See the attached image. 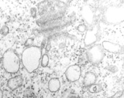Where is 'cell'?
Segmentation results:
<instances>
[{
  "label": "cell",
  "instance_id": "3957f363",
  "mask_svg": "<svg viewBox=\"0 0 124 98\" xmlns=\"http://www.w3.org/2000/svg\"><path fill=\"white\" fill-rule=\"evenodd\" d=\"M76 20V15L75 14H71L69 16H65L64 18L53 22L47 24L40 27L39 29L36 30L35 34H43L46 37L52 34L60 32L62 29L70 26L75 22Z\"/></svg>",
  "mask_w": 124,
  "mask_h": 98
},
{
  "label": "cell",
  "instance_id": "7c38bea8",
  "mask_svg": "<svg viewBox=\"0 0 124 98\" xmlns=\"http://www.w3.org/2000/svg\"><path fill=\"white\" fill-rule=\"evenodd\" d=\"M97 80L96 75L92 72H87L85 74L83 79V84L86 86H89L95 84Z\"/></svg>",
  "mask_w": 124,
  "mask_h": 98
},
{
  "label": "cell",
  "instance_id": "5b68a950",
  "mask_svg": "<svg viewBox=\"0 0 124 98\" xmlns=\"http://www.w3.org/2000/svg\"><path fill=\"white\" fill-rule=\"evenodd\" d=\"M102 20L108 24H118L124 21L123 5H111L107 7L103 13Z\"/></svg>",
  "mask_w": 124,
  "mask_h": 98
},
{
  "label": "cell",
  "instance_id": "7a4b0ae2",
  "mask_svg": "<svg viewBox=\"0 0 124 98\" xmlns=\"http://www.w3.org/2000/svg\"><path fill=\"white\" fill-rule=\"evenodd\" d=\"M83 15L85 22L88 24L84 39V44L86 47H89L99 41L100 38L99 17L96 15V11L91 9L89 7H86L83 9Z\"/></svg>",
  "mask_w": 124,
  "mask_h": 98
},
{
  "label": "cell",
  "instance_id": "4fadbf2b",
  "mask_svg": "<svg viewBox=\"0 0 124 98\" xmlns=\"http://www.w3.org/2000/svg\"><path fill=\"white\" fill-rule=\"evenodd\" d=\"M61 83L60 80L57 78H53L48 82V89L51 92L58 91L60 88Z\"/></svg>",
  "mask_w": 124,
  "mask_h": 98
},
{
  "label": "cell",
  "instance_id": "8fae6325",
  "mask_svg": "<svg viewBox=\"0 0 124 98\" xmlns=\"http://www.w3.org/2000/svg\"><path fill=\"white\" fill-rule=\"evenodd\" d=\"M23 83V78L21 75H17L9 80L8 86L11 90H15L20 87Z\"/></svg>",
  "mask_w": 124,
  "mask_h": 98
},
{
  "label": "cell",
  "instance_id": "ac0fdd59",
  "mask_svg": "<svg viewBox=\"0 0 124 98\" xmlns=\"http://www.w3.org/2000/svg\"><path fill=\"white\" fill-rule=\"evenodd\" d=\"M86 28H87V26H86V24H81L78 26L77 29L80 32H84L86 31Z\"/></svg>",
  "mask_w": 124,
  "mask_h": 98
},
{
  "label": "cell",
  "instance_id": "d6986e66",
  "mask_svg": "<svg viewBox=\"0 0 124 98\" xmlns=\"http://www.w3.org/2000/svg\"><path fill=\"white\" fill-rule=\"evenodd\" d=\"M37 12V10L36 8H32L31 9H30V14H31V16H32L33 18H36Z\"/></svg>",
  "mask_w": 124,
  "mask_h": 98
},
{
  "label": "cell",
  "instance_id": "2e32d148",
  "mask_svg": "<svg viewBox=\"0 0 124 98\" xmlns=\"http://www.w3.org/2000/svg\"><path fill=\"white\" fill-rule=\"evenodd\" d=\"M0 33L3 36H6L9 33V28L7 26L4 25L0 29Z\"/></svg>",
  "mask_w": 124,
  "mask_h": 98
},
{
  "label": "cell",
  "instance_id": "5bb4252c",
  "mask_svg": "<svg viewBox=\"0 0 124 98\" xmlns=\"http://www.w3.org/2000/svg\"><path fill=\"white\" fill-rule=\"evenodd\" d=\"M101 90V86L100 84L93 85L89 86V90L92 93H97L100 92Z\"/></svg>",
  "mask_w": 124,
  "mask_h": 98
},
{
  "label": "cell",
  "instance_id": "30bf717a",
  "mask_svg": "<svg viewBox=\"0 0 124 98\" xmlns=\"http://www.w3.org/2000/svg\"><path fill=\"white\" fill-rule=\"evenodd\" d=\"M102 47L103 49L106 50L108 52L113 54H122L124 53L123 46L117 43L110 42L108 41H104L102 43Z\"/></svg>",
  "mask_w": 124,
  "mask_h": 98
},
{
  "label": "cell",
  "instance_id": "9c48e42d",
  "mask_svg": "<svg viewBox=\"0 0 124 98\" xmlns=\"http://www.w3.org/2000/svg\"><path fill=\"white\" fill-rule=\"evenodd\" d=\"M65 74L67 80L69 81H77L81 76V68L78 64L72 65L67 69Z\"/></svg>",
  "mask_w": 124,
  "mask_h": 98
},
{
  "label": "cell",
  "instance_id": "8992f818",
  "mask_svg": "<svg viewBox=\"0 0 124 98\" xmlns=\"http://www.w3.org/2000/svg\"><path fill=\"white\" fill-rule=\"evenodd\" d=\"M2 67L7 73L15 74L20 68V61L18 55L12 49L7 50L2 56Z\"/></svg>",
  "mask_w": 124,
  "mask_h": 98
},
{
  "label": "cell",
  "instance_id": "52a82bcc",
  "mask_svg": "<svg viewBox=\"0 0 124 98\" xmlns=\"http://www.w3.org/2000/svg\"><path fill=\"white\" fill-rule=\"evenodd\" d=\"M87 61L93 65H98L104 56V49L101 44H96L88 49L86 52Z\"/></svg>",
  "mask_w": 124,
  "mask_h": 98
},
{
  "label": "cell",
  "instance_id": "44dd1931",
  "mask_svg": "<svg viewBox=\"0 0 124 98\" xmlns=\"http://www.w3.org/2000/svg\"><path fill=\"white\" fill-rule=\"evenodd\" d=\"M118 98V97H116V96H115V95H114V96H111V97H109V98Z\"/></svg>",
  "mask_w": 124,
  "mask_h": 98
},
{
  "label": "cell",
  "instance_id": "e0dca14e",
  "mask_svg": "<svg viewBox=\"0 0 124 98\" xmlns=\"http://www.w3.org/2000/svg\"><path fill=\"white\" fill-rule=\"evenodd\" d=\"M34 42V39L33 38H29L26 40V41L24 42V46L27 47H29L32 46Z\"/></svg>",
  "mask_w": 124,
  "mask_h": 98
},
{
  "label": "cell",
  "instance_id": "ba28073f",
  "mask_svg": "<svg viewBox=\"0 0 124 98\" xmlns=\"http://www.w3.org/2000/svg\"><path fill=\"white\" fill-rule=\"evenodd\" d=\"M60 39H67L71 40L74 41L76 40V37L75 36L70 34L67 32H60L55 33L52 34L48 36L44 37L43 41H46V50L48 52L50 51L51 47V41L53 40H60Z\"/></svg>",
  "mask_w": 124,
  "mask_h": 98
},
{
  "label": "cell",
  "instance_id": "6da1fadb",
  "mask_svg": "<svg viewBox=\"0 0 124 98\" xmlns=\"http://www.w3.org/2000/svg\"><path fill=\"white\" fill-rule=\"evenodd\" d=\"M68 7L66 2L57 0H47L39 2L37 5V12L40 18L37 21L39 28L64 18Z\"/></svg>",
  "mask_w": 124,
  "mask_h": 98
},
{
  "label": "cell",
  "instance_id": "277c9868",
  "mask_svg": "<svg viewBox=\"0 0 124 98\" xmlns=\"http://www.w3.org/2000/svg\"><path fill=\"white\" fill-rule=\"evenodd\" d=\"M41 55L42 50L37 46H32L24 49L22 54V61L28 73H33L38 68Z\"/></svg>",
  "mask_w": 124,
  "mask_h": 98
},
{
  "label": "cell",
  "instance_id": "9a60e30c",
  "mask_svg": "<svg viewBox=\"0 0 124 98\" xmlns=\"http://www.w3.org/2000/svg\"><path fill=\"white\" fill-rule=\"evenodd\" d=\"M41 65L43 67H46L48 65L49 63V57L47 54H44L41 57Z\"/></svg>",
  "mask_w": 124,
  "mask_h": 98
},
{
  "label": "cell",
  "instance_id": "ffe728a7",
  "mask_svg": "<svg viewBox=\"0 0 124 98\" xmlns=\"http://www.w3.org/2000/svg\"><path fill=\"white\" fill-rule=\"evenodd\" d=\"M3 92L1 89H0V98H3Z\"/></svg>",
  "mask_w": 124,
  "mask_h": 98
}]
</instances>
